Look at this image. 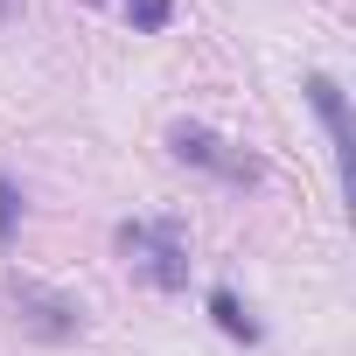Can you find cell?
<instances>
[{
	"instance_id": "cell-1",
	"label": "cell",
	"mask_w": 356,
	"mask_h": 356,
	"mask_svg": "<svg viewBox=\"0 0 356 356\" xmlns=\"http://www.w3.org/2000/svg\"><path fill=\"white\" fill-rule=\"evenodd\" d=\"M119 252L154 280V286H189V245H182V231L175 224H126L119 231Z\"/></svg>"
},
{
	"instance_id": "cell-3",
	"label": "cell",
	"mask_w": 356,
	"mask_h": 356,
	"mask_svg": "<svg viewBox=\"0 0 356 356\" xmlns=\"http://www.w3.org/2000/svg\"><path fill=\"white\" fill-rule=\"evenodd\" d=\"M307 105H314V119H321V133H328V154L349 161V105H342L335 77H307Z\"/></svg>"
},
{
	"instance_id": "cell-5",
	"label": "cell",
	"mask_w": 356,
	"mask_h": 356,
	"mask_svg": "<svg viewBox=\"0 0 356 356\" xmlns=\"http://www.w3.org/2000/svg\"><path fill=\"white\" fill-rule=\"evenodd\" d=\"M210 314H217V328H224V335H245V342L259 335V321H252V314L238 307V293H224V286L210 293Z\"/></svg>"
},
{
	"instance_id": "cell-7",
	"label": "cell",
	"mask_w": 356,
	"mask_h": 356,
	"mask_svg": "<svg viewBox=\"0 0 356 356\" xmlns=\"http://www.w3.org/2000/svg\"><path fill=\"white\" fill-rule=\"evenodd\" d=\"M168 22V0H133V29H161Z\"/></svg>"
},
{
	"instance_id": "cell-6",
	"label": "cell",
	"mask_w": 356,
	"mask_h": 356,
	"mask_svg": "<svg viewBox=\"0 0 356 356\" xmlns=\"http://www.w3.org/2000/svg\"><path fill=\"white\" fill-rule=\"evenodd\" d=\"M15 217H22V196H15L8 175H0V238H15Z\"/></svg>"
},
{
	"instance_id": "cell-4",
	"label": "cell",
	"mask_w": 356,
	"mask_h": 356,
	"mask_svg": "<svg viewBox=\"0 0 356 356\" xmlns=\"http://www.w3.org/2000/svg\"><path fill=\"white\" fill-rule=\"evenodd\" d=\"M175 154L196 161V168L231 175V182H245V175H252V161H231V154H224V140H217V133H203V126H182V133H175Z\"/></svg>"
},
{
	"instance_id": "cell-2",
	"label": "cell",
	"mask_w": 356,
	"mask_h": 356,
	"mask_svg": "<svg viewBox=\"0 0 356 356\" xmlns=\"http://www.w3.org/2000/svg\"><path fill=\"white\" fill-rule=\"evenodd\" d=\"M15 300H22V321H29L35 335H49V342H63V335L77 328V307L56 300V293H42V286H29V280H15Z\"/></svg>"
}]
</instances>
